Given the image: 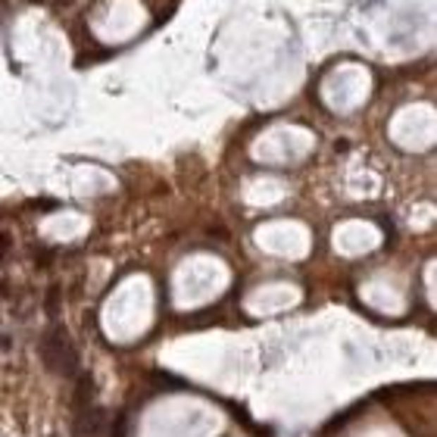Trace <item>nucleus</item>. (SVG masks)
Instances as JSON below:
<instances>
[{
  "label": "nucleus",
  "mask_w": 437,
  "mask_h": 437,
  "mask_svg": "<svg viewBox=\"0 0 437 437\" xmlns=\"http://www.w3.org/2000/svg\"><path fill=\"white\" fill-rule=\"evenodd\" d=\"M113 437H125V425H122V421H119V425H116V431H113Z\"/></svg>",
  "instance_id": "obj_4"
},
{
  "label": "nucleus",
  "mask_w": 437,
  "mask_h": 437,
  "mask_svg": "<svg viewBox=\"0 0 437 437\" xmlns=\"http://www.w3.org/2000/svg\"><path fill=\"white\" fill-rule=\"evenodd\" d=\"M72 428H75L78 437H91L100 428V410L97 406H87V410L72 412Z\"/></svg>",
  "instance_id": "obj_2"
},
{
  "label": "nucleus",
  "mask_w": 437,
  "mask_h": 437,
  "mask_svg": "<svg viewBox=\"0 0 437 437\" xmlns=\"http://www.w3.org/2000/svg\"><path fill=\"white\" fill-rule=\"evenodd\" d=\"M72 406H75V412L78 410H87V406H94V381H91V375L78 378L75 393H72Z\"/></svg>",
  "instance_id": "obj_3"
},
{
  "label": "nucleus",
  "mask_w": 437,
  "mask_h": 437,
  "mask_svg": "<svg viewBox=\"0 0 437 437\" xmlns=\"http://www.w3.org/2000/svg\"><path fill=\"white\" fill-rule=\"evenodd\" d=\"M41 359H44V366L50 371H56V375H72V371L78 369V353H75V347H72V340L66 338L63 328H54V331L41 340Z\"/></svg>",
  "instance_id": "obj_1"
},
{
  "label": "nucleus",
  "mask_w": 437,
  "mask_h": 437,
  "mask_svg": "<svg viewBox=\"0 0 437 437\" xmlns=\"http://www.w3.org/2000/svg\"><path fill=\"white\" fill-rule=\"evenodd\" d=\"M56 4H69V0H56Z\"/></svg>",
  "instance_id": "obj_5"
}]
</instances>
